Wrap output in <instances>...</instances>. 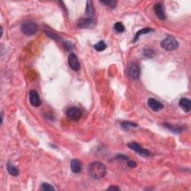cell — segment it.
<instances>
[{
    "label": "cell",
    "mask_w": 191,
    "mask_h": 191,
    "mask_svg": "<svg viewBox=\"0 0 191 191\" xmlns=\"http://www.w3.org/2000/svg\"><path fill=\"white\" fill-rule=\"evenodd\" d=\"M88 173L93 179H100L106 175V166L99 161H93L88 166Z\"/></svg>",
    "instance_id": "6da1fadb"
},
{
    "label": "cell",
    "mask_w": 191,
    "mask_h": 191,
    "mask_svg": "<svg viewBox=\"0 0 191 191\" xmlns=\"http://www.w3.org/2000/svg\"><path fill=\"white\" fill-rule=\"evenodd\" d=\"M160 46L165 50L173 51L179 47V43L173 36H167L165 39L161 41Z\"/></svg>",
    "instance_id": "7a4b0ae2"
},
{
    "label": "cell",
    "mask_w": 191,
    "mask_h": 191,
    "mask_svg": "<svg viewBox=\"0 0 191 191\" xmlns=\"http://www.w3.org/2000/svg\"><path fill=\"white\" fill-rule=\"evenodd\" d=\"M38 30V26L35 22L32 21H26L22 24L21 31L26 35H35Z\"/></svg>",
    "instance_id": "3957f363"
},
{
    "label": "cell",
    "mask_w": 191,
    "mask_h": 191,
    "mask_svg": "<svg viewBox=\"0 0 191 191\" xmlns=\"http://www.w3.org/2000/svg\"><path fill=\"white\" fill-rule=\"evenodd\" d=\"M67 117L69 120L74 122H77L81 119L82 116V112L79 107H72L67 111Z\"/></svg>",
    "instance_id": "277c9868"
},
{
    "label": "cell",
    "mask_w": 191,
    "mask_h": 191,
    "mask_svg": "<svg viewBox=\"0 0 191 191\" xmlns=\"http://www.w3.org/2000/svg\"><path fill=\"white\" fill-rule=\"evenodd\" d=\"M128 146L131 150H133L134 152L137 153L141 156H149L150 155V153L146 149L142 148L139 143H136V142H130L129 143H128Z\"/></svg>",
    "instance_id": "5b68a950"
},
{
    "label": "cell",
    "mask_w": 191,
    "mask_h": 191,
    "mask_svg": "<svg viewBox=\"0 0 191 191\" xmlns=\"http://www.w3.org/2000/svg\"><path fill=\"white\" fill-rule=\"evenodd\" d=\"M96 25L93 18H81L77 22V27L80 28H91Z\"/></svg>",
    "instance_id": "8992f818"
},
{
    "label": "cell",
    "mask_w": 191,
    "mask_h": 191,
    "mask_svg": "<svg viewBox=\"0 0 191 191\" xmlns=\"http://www.w3.org/2000/svg\"><path fill=\"white\" fill-rule=\"evenodd\" d=\"M128 76L134 80H137L139 79L140 74H141V69H140L139 66L137 64H131L128 68Z\"/></svg>",
    "instance_id": "52a82bcc"
},
{
    "label": "cell",
    "mask_w": 191,
    "mask_h": 191,
    "mask_svg": "<svg viewBox=\"0 0 191 191\" xmlns=\"http://www.w3.org/2000/svg\"><path fill=\"white\" fill-rule=\"evenodd\" d=\"M68 64H69L71 69H73L74 71L79 70V69H80L81 67L78 58H77V56L75 55L74 53H73V52L69 54V57H68Z\"/></svg>",
    "instance_id": "ba28073f"
},
{
    "label": "cell",
    "mask_w": 191,
    "mask_h": 191,
    "mask_svg": "<svg viewBox=\"0 0 191 191\" xmlns=\"http://www.w3.org/2000/svg\"><path fill=\"white\" fill-rule=\"evenodd\" d=\"M29 100L31 105L34 107H39L41 105L39 94L35 90H32L29 92Z\"/></svg>",
    "instance_id": "9c48e42d"
},
{
    "label": "cell",
    "mask_w": 191,
    "mask_h": 191,
    "mask_svg": "<svg viewBox=\"0 0 191 191\" xmlns=\"http://www.w3.org/2000/svg\"><path fill=\"white\" fill-rule=\"evenodd\" d=\"M148 106L153 111H159L164 108L163 104L154 98H149L148 99Z\"/></svg>",
    "instance_id": "30bf717a"
},
{
    "label": "cell",
    "mask_w": 191,
    "mask_h": 191,
    "mask_svg": "<svg viewBox=\"0 0 191 191\" xmlns=\"http://www.w3.org/2000/svg\"><path fill=\"white\" fill-rule=\"evenodd\" d=\"M154 11L155 12V14L160 19V20H165L166 19V14L164 13V9L163 4L158 2L154 6Z\"/></svg>",
    "instance_id": "8fae6325"
},
{
    "label": "cell",
    "mask_w": 191,
    "mask_h": 191,
    "mask_svg": "<svg viewBox=\"0 0 191 191\" xmlns=\"http://www.w3.org/2000/svg\"><path fill=\"white\" fill-rule=\"evenodd\" d=\"M70 168L73 173H79L82 170V163L78 159H73L71 160Z\"/></svg>",
    "instance_id": "7c38bea8"
},
{
    "label": "cell",
    "mask_w": 191,
    "mask_h": 191,
    "mask_svg": "<svg viewBox=\"0 0 191 191\" xmlns=\"http://www.w3.org/2000/svg\"><path fill=\"white\" fill-rule=\"evenodd\" d=\"M179 105L185 112H189L191 108V101L188 98H182L179 102Z\"/></svg>",
    "instance_id": "4fadbf2b"
},
{
    "label": "cell",
    "mask_w": 191,
    "mask_h": 191,
    "mask_svg": "<svg viewBox=\"0 0 191 191\" xmlns=\"http://www.w3.org/2000/svg\"><path fill=\"white\" fill-rule=\"evenodd\" d=\"M86 14L87 16L89 17V18H92L95 15V9H94L92 1H88L87 2L86 5Z\"/></svg>",
    "instance_id": "5bb4252c"
},
{
    "label": "cell",
    "mask_w": 191,
    "mask_h": 191,
    "mask_svg": "<svg viewBox=\"0 0 191 191\" xmlns=\"http://www.w3.org/2000/svg\"><path fill=\"white\" fill-rule=\"evenodd\" d=\"M7 169L8 173L11 174L13 176H17L20 174V170H19L17 166H15L14 164H11V162H8L7 164Z\"/></svg>",
    "instance_id": "9a60e30c"
},
{
    "label": "cell",
    "mask_w": 191,
    "mask_h": 191,
    "mask_svg": "<svg viewBox=\"0 0 191 191\" xmlns=\"http://www.w3.org/2000/svg\"><path fill=\"white\" fill-rule=\"evenodd\" d=\"M153 31H154V30L151 28H143V29L139 30V31L136 33V35L135 36V38H134L133 40V43L137 42V40L139 39L140 37H141V35H144V34L150 33V32H153Z\"/></svg>",
    "instance_id": "2e32d148"
},
{
    "label": "cell",
    "mask_w": 191,
    "mask_h": 191,
    "mask_svg": "<svg viewBox=\"0 0 191 191\" xmlns=\"http://www.w3.org/2000/svg\"><path fill=\"white\" fill-rule=\"evenodd\" d=\"M121 126H122V128H124L125 130H128L129 128L137 127L138 125L134 123V122H128V121H124V122H122V123H121Z\"/></svg>",
    "instance_id": "e0dca14e"
},
{
    "label": "cell",
    "mask_w": 191,
    "mask_h": 191,
    "mask_svg": "<svg viewBox=\"0 0 191 191\" xmlns=\"http://www.w3.org/2000/svg\"><path fill=\"white\" fill-rule=\"evenodd\" d=\"M93 47L96 51H98V52H102V51L105 50V49H106L107 45H106V43L104 42V41H99V43L94 45Z\"/></svg>",
    "instance_id": "ac0fdd59"
},
{
    "label": "cell",
    "mask_w": 191,
    "mask_h": 191,
    "mask_svg": "<svg viewBox=\"0 0 191 191\" xmlns=\"http://www.w3.org/2000/svg\"><path fill=\"white\" fill-rule=\"evenodd\" d=\"M113 28L117 32H119V33H122L125 31V27L123 26V24L122 22H117L114 24V26H113Z\"/></svg>",
    "instance_id": "d6986e66"
},
{
    "label": "cell",
    "mask_w": 191,
    "mask_h": 191,
    "mask_svg": "<svg viewBox=\"0 0 191 191\" xmlns=\"http://www.w3.org/2000/svg\"><path fill=\"white\" fill-rule=\"evenodd\" d=\"M100 2L107 5V6L111 7V8H115L117 6V3L116 1H101Z\"/></svg>",
    "instance_id": "ffe728a7"
},
{
    "label": "cell",
    "mask_w": 191,
    "mask_h": 191,
    "mask_svg": "<svg viewBox=\"0 0 191 191\" xmlns=\"http://www.w3.org/2000/svg\"><path fill=\"white\" fill-rule=\"evenodd\" d=\"M164 125H165V126L166 128H169V129L171 130L173 132H177V133H179V132L182 130V128H180L179 127H174L173 126H172V125H170L168 123H165Z\"/></svg>",
    "instance_id": "44dd1931"
},
{
    "label": "cell",
    "mask_w": 191,
    "mask_h": 191,
    "mask_svg": "<svg viewBox=\"0 0 191 191\" xmlns=\"http://www.w3.org/2000/svg\"><path fill=\"white\" fill-rule=\"evenodd\" d=\"M143 55H144L145 56H146L147 58H152V57L155 55V52H153V50H151V49H146V50L143 51Z\"/></svg>",
    "instance_id": "7402d4cb"
},
{
    "label": "cell",
    "mask_w": 191,
    "mask_h": 191,
    "mask_svg": "<svg viewBox=\"0 0 191 191\" xmlns=\"http://www.w3.org/2000/svg\"><path fill=\"white\" fill-rule=\"evenodd\" d=\"M46 33L47 34V35L49 36V37H51L52 39H54L55 41H58V40H60V37L59 35H56V34L53 33V32H51V31H47L46 30Z\"/></svg>",
    "instance_id": "603a6c76"
},
{
    "label": "cell",
    "mask_w": 191,
    "mask_h": 191,
    "mask_svg": "<svg viewBox=\"0 0 191 191\" xmlns=\"http://www.w3.org/2000/svg\"><path fill=\"white\" fill-rule=\"evenodd\" d=\"M42 190H46V191H50V190H55V188L52 185L48 184V183H43L42 184V187H41Z\"/></svg>",
    "instance_id": "cb8c5ba5"
},
{
    "label": "cell",
    "mask_w": 191,
    "mask_h": 191,
    "mask_svg": "<svg viewBox=\"0 0 191 191\" xmlns=\"http://www.w3.org/2000/svg\"><path fill=\"white\" fill-rule=\"evenodd\" d=\"M64 48H65V50L67 51H69L71 50H73V43H72L71 42H69V41H66V42H64Z\"/></svg>",
    "instance_id": "d4e9b609"
},
{
    "label": "cell",
    "mask_w": 191,
    "mask_h": 191,
    "mask_svg": "<svg viewBox=\"0 0 191 191\" xmlns=\"http://www.w3.org/2000/svg\"><path fill=\"white\" fill-rule=\"evenodd\" d=\"M116 158L118 160H128V158L127 156L126 155H123V154H119V155H117L116 156Z\"/></svg>",
    "instance_id": "484cf974"
},
{
    "label": "cell",
    "mask_w": 191,
    "mask_h": 191,
    "mask_svg": "<svg viewBox=\"0 0 191 191\" xmlns=\"http://www.w3.org/2000/svg\"><path fill=\"white\" fill-rule=\"evenodd\" d=\"M127 164H128V166H129V167H131V168L135 167V166H137V164H136L135 161H134V160H128Z\"/></svg>",
    "instance_id": "4316f807"
},
{
    "label": "cell",
    "mask_w": 191,
    "mask_h": 191,
    "mask_svg": "<svg viewBox=\"0 0 191 191\" xmlns=\"http://www.w3.org/2000/svg\"><path fill=\"white\" fill-rule=\"evenodd\" d=\"M107 190H120V188H118V187L111 186V187H109V188H107Z\"/></svg>",
    "instance_id": "83f0119b"
}]
</instances>
